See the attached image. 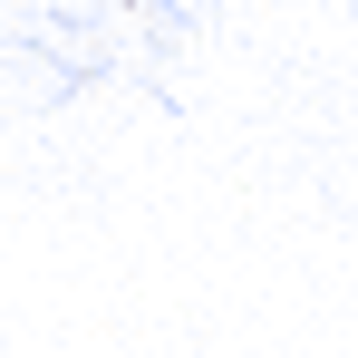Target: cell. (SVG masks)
Instances as JSON below:
<instances>
[{
  "instance_id": "1",
  "label": "cell",
  "mask_w": 358,
  "mask_h": 358,
  "mask_svg": "<svg viewBox=\"0 0 358 358\" xmlns=\"http://www.w3.org/2000/svg\"><path fill=\"white\" fill-rule=\"evenodd\" d=\"M184 39H203V10L136 0V10H20L10 68L29 87H97V78H165Z\"/></svg>"
}]
</instances>
